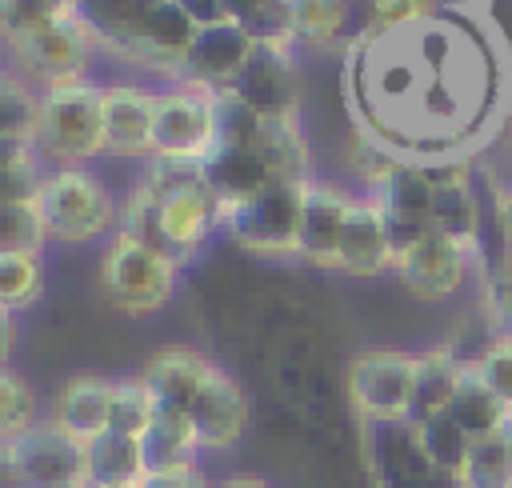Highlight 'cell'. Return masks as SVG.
Here are the masks:
<instances>
[{
  "label": "cell",
  "mask_w": 512,
  "mask_h": 488,
  "mask_svg": "<svg viewBox=\"0 0 512 488\" xmlns=\"http://www.w3.org/2000/svg\"><path fill=\"white\" fill-rule=\"evenodd\" d=\"M484 8L440 4L396 32H356L344 52V100L368 148L436 168L468 164L508 116L512 60Z\"/></svg>",
  "instance_id": "6da1fadb"
},
{
  "label": "cell",
  "mask_w": 512,
  "mask_h": 488,
  "mask_svg": "<svg viewBox=\"0 0 512 488\" xmlns=\"http://www.w3.org/2000/svg\"><path fill=\"white\" fill-rule=\"evenodd\" d=\"M216 228H224V204L204 184L200 164L172 160H152L116 220V232L156 248L172 264H188Z\"/></svg>",
  "instance_id": "7a4b0ae2"
},
{
  "label": "cell",
  "mask_w": 512,
  "mask_h": 488,
  "mask_svg": "<svg viewBox=\"0 0 512 488\" xmlns=\"http://www.w3.org/2000/svg\"><path fill=\"white\" fill-rule=\"evenodd\" d=\"M72 16L100 52L160 72L168 84L200 28L180 0H72Z\"/></svg>",
  "instance_id": "3957f363"
},
{
  "label": "cell",
  "mask_w": 512,
  "mask_h": 488,
  "mask_svg": "<svg viewBox=\"0 0 512 488\" xmlns=\"http://www.w3.org/2000/svg\"><path fill=\"white\" fill-rule=\"evenodd\" d=\"M32 148L56 168H80L92 156H104V84L64 80L40 88V120Z\"/></svg>",
  "instance_id": "277c9868"
},
{
  "label": "cell",
  "mask_w": 512,
  "mask_h": 488,
  "mask_svg": "<svg viewBox=\"0 0 512 488\" xmlns=\"http://www.w3.org/2000/svg\"><path fill=\"white\" fill-rule=\"evenodd\" d=\"M40 220L48 228V240H64V244H88L100 240L116 228L120 220V204L112 200L108 184L80 168H52L40 184L36 196Z\"/></svg>",
  "instance_id": "5b68a950"
},
{
  "label": "cell",
  "mask_w": 512,
  "mask_h": 488,
  "mask_svg": "<svg viewBox=\"0 0 512 488\" xmlns=\"http://www.w3.org/2000/svg\"><path fill=\"white\" fill-rule=\"evenodd\" d=\"M176 276H180V264H172L168 256H160L156 248L124 232H112V244L104 248V260H100V284L120 312L148 316L164 308L176 292Z\"/></svg>",
  "instance_id": "8992f818"
},
{
  "label": "cell",
  "mask_w": 512,
  "mask_h": 488,
  "mask_svg": "<svg viewBox=\"0 0 512 488\" xmlns=\"http://www.w3.org/2000/svg\"><path fill=\"white\" fill-rule=\"evenodd\" d=\"M312 180H276L252 200L236 204L224 212L228 236L260 256H296L300 240V212H304V192Z\"/></svg>",
  "instance_id": "52a82bcc"
},
{
  "label": "cell",
  "mask_w": 512,
  "mask_h": 488,
  "mask_svg": "<svg viewBox=\"0 0 512 488\" xmlns=\"http://www.w3.org/2000/svg\"><path fill=\"white\" fill-rule=\"evenodd\" d=\"M416 396V352L372 348L348 364V400L368 424H404Z\"/></svg>",
  "instance_id": "ba28073f"
},
{
  "label": "cell",
  "mask_w": 512,
  "mask_h": 488,
  "mask_svg": "<svg viewBox=\"0 0 512 488\" xmlns=\"http://www.w3.org/2000/svg\"><path fill=\"white\" fill-rule=\"evenodd\" d=\"M216 144L212 128V92L192 84H164L156 88V116H152V160L172 164H200Z\"/></svg>",
  "instance_id": "9c48e42d"
},
{
  "label": "cell",
  "mask_w": 512,
  "mask_h": 488,
  "mask_svg": "<svg viewBox=\"0 0 512 488\" xmlns=\"http://www.w3.org/2000/svg\"><path fill=\"white\" fill-rule=\"evenodd\" d=\"M4 48L16 60V72L24 80H40V88L64 84V80H84L92 68V56H96V44L76 16H60L48 28L20 36Z\"/></svg>",
  "instance_id": "30bf717a"
},
{
  "label": "cell",
  "mask_w": 512,
  "mask_h": 488,
  "mask_svg": "<svg viewBox=\"0 0 512 488\" xmlns=\"http://www.w3.org/2000/svg\"><path fill=\"white\" fill-rule=\"evenodd\" d=\"M8 456L28 488H88L84 480V444L72 440L52 420H36L28 432L4 440Z\"/></svg>",
  "instance_id": "8fae6325"
},
{
  "label": "cell",
  "mask_w": 512,
  "mask_h": 488,
  "mask_svg": "<svg viewBox=\"0 0 512 488\" xmlns=\"http://www.w3.org/2000/svg\"><path fill=\"white\" fill-rule=\"evenodd\" d=\"M260 40L232 24V20H216V24H200L196 40L176 72V84H192L204 92H224L236 84V76L248 68V60L256 56Z\"/></svg>",
  "instance_id": "7c38bea8"
},
{
  "label": "cell",
  "mask_w": 512,
  "mask_h": 488,
  "mask_svg": "<svg viewBox=\"0 0 512 488\" xmlns=\"http://www.w3.org/2000/svg\"><path fill=\"white\" fill-rule=\"evenodd\" d=\"M468 268H472V252H464L456 240L440 232H428L424 240H416L392 260V272L400 276V284L424 300L456 296L468 280Z\"/></svg>",
  "instance_id": "4fadbf2b"
},
{
  "label": "cell",
  "mask_w": 512,
  "mask_h": 488,
  "mask_svg": "<svg viewBox=\"0 0 512 488\" xmlns=\"http://www.w3.org/2000/svg\"><path fill=\"white\" fill-rule=\"evenodd\" d=\"M232 92L256 108L264 120H292L300 116V76H296V56L292 48L260 44L248 68L236 76Z\"/></svg>",
  "instance_id": "5bb4252c"
},
{
  "label": "cell",
  "mask_w": 512,
  "mask_h": 488,
  "mask_svg": "<svg viewBox=\"0 0 512 488\" xmlns=\"http://www.w3.org/2000/svg\"><path fill=\"white\" fill-rule=\"evenodd\" d=\"M188 420L196 428L200 452H224L248 428V396H244V388L220 364H212L200 396L188 408Z\"/></svg>",
  "instance_id": "9a60e30c"
},
{
  "label": "cell",
  "mask_w": 512,
  "mask_h": 488,
  "mask_svg": "<svg viewBox=\"0 0 512 488\" xmlns=\"http://www.w3.org/2000/svg\"><path fill=\"white\" fill-rule=\"evenodd\" d=\"M152 116H156V88L104 84V156L152 160Z\"/></svg>",
  "instance_id": "2e32d148"
},
{
  "label": "cell",
  "mask_w": 512,
  "mask_h": 488,
  "mask_svg": "<svg viewBox=\"0 0 512 488\" xmlns=\"http://www.w3.org/2000/svg\"><path fill=\"white\" fill-rule=\"evenodd\" d=\"M356 196H348L344 188L328 184V180H312L304 192V212H300V240H296V256L308 260L312 268H336V252H340V232L348 220Z\"/></svg>",
  "instance_id": "e0dca14e"
},
{
  "label": "cell",
  "mask_w": 512,
  "mask_h": 488,
  "mask_svg": "<svg viewBox=\"0 0 512 488\" xmlns=\"http://www.w3.org/2000/svg\"><path fill=\"white\" fill-rule=\"evenodd\" d=\"M432 180V228L476 256L480 248V200L468 180V164H436Z\"/></svg>",
  "instance_id": "ac0fdd59"
},
{
  "label": "cell",
  "mask_w": 512,
  "mask_h": 488,
  "mask_svg": "<svg viewBox=\"0 0 512 488\" xmlns=\"http://www.w3.org/2000/svg\"><path fill=\"white\" fill-rule=\"evenodd\" d=\"M392 236L384 224V212L372 196H356L340 232V252H336V272L344 276H380L392 268Z\"/></svg>",
  "instance_id": "d6986e66"
},
{
  "label": "cell",
  "mask_w": 512,
  "mask_h": 488,
  "mask_svg": "<svg viewBox=\"0 0 512 488\" xmlns=\"http://www.w3.org/2000/svg\"><path fill=\"white\" fill-rule=\"evenodd\" d=\"M200 176L216 192L224 212L244 204V200H252L268 184H276V172H272V164H268V156L260 148H212L200 160Z\"/></svg>",
  "instance_id": "ffe728a7"
},
{
  "label": "cell",
  "mask_w": 512,
  "mask_h": 488,
  "mask_svg": "<svg viewBox=\"0 0 512 488\" xmlns=\"http://www.w3.org/2000/svg\"><path fill=\"white\" fill-rule=\"evenodd\" d=\"M212 364H216V360H208V356H200V352H192V348H160V352L144 364L140 376H144V384H148L156 408H164V412H184V416H188V408H192V400L200 396V388H204Z\"/></svg>",
  "instance_id": "44dd1931"
},
{
  "label": "cell",
  "mask_w": 512,
  "mask_h": 488,
  "mask_svg": "<svg viewBox=\"0 0 512 488\" xmlns=\"http://www.w3.org/2000/svg\"><path fill=\"white\" fill-rule=\"evenodd\" d=\"M112 384L104 376H72L56 400H52V424L64 428L72 440L88 444L100 432H108V412H112Z\"/></svg>",
  "instance_id": "7402d4cb"
},
{
  "label": "cell",
  "mask_w": 512,
  "mask_h": 488,
  "mask_svg": "<svg viewBox=\"0 0 512 488\" xmlns=\"http://www.w3.org/2000/svg\"><path fill=\"white\" fill-rule=\"evenodd\" d=\"M84 480L88 488H144V444L124 432H100L84 444Z\"/></svg>",
  "instance_id": "603a6c76"
},
{
  "label": "cell",
  "mask_w": 512,
  "mask_h": 488,
  "mask_svg": "<svg viewBox=\"0 0 512 488\" xmlns=\"http://www.w3.org/2000/svg\"><path fill=\"white\" fill-rule=\"evenodd\" d=\"M464 364L468 360H460L448 344L416 352V396H412L408 424H420V420H432V416L448 412V404L456 396V384L464 376Z\"/></svg>",
  "instance_id": "cb8c5ba5"
},
{
  "label": "cell",
  "mask_w": 512,
  "mask_h": 488,
  "mask_svg": "<svg viewBox=\"0 0 512 488\" xmlns=\"http://www.w3.org/2000/svg\"><path fill=\"white\" fill-rule=\"evenodd\" d=\"M144 444V460H148V472H168V468H192L196 456H200V440H196V428L184 412H164L156 408V420L152 428L140 436Z\"/></svg>",
  "instance_id": "d4e9b609"
},
{
  "label": "cell",
  "mask_w": 512,
  "mask_h": 488,
  "mask_svg": "<svg viewBox=\"0 0 512 488\" xmlns=\"http://www.w3.org/2000/svg\"><path fill=\"white\" fill-rule=\"evenodd\" d=\"M456 488H512V420L472 440Z\"/></svg>",
  "instance_id": "484cf974"
},
{
  "label": "cell",
  "mask_w": 512,
  "mask_h": 488,
  "mask_svg": "<svg viewBox=\"0 0 512 488\" xmlns=\"http://www.w3.org/2000/svg\"><path fill=\"white\" fill-rule=\"evenodd\" d=\"M448 416L476 440V436H488V432H496V428H504L508 420H512V412L488 392V384L472 372V364H464V376H460V384H456V396H452V404H448Z\"/></svg>",
  "instance_id": "4316f807"
},
{
  "label": "cell",
  "mask_w": 512,
  "mask_h": 488,
  "mask_svg": "<svg viewBox=\"0 0 512 488\" xmlns=\"http://www.w3.org/2000/svg\"><path fill=\"white\" fill-rule=\"evenodd\" d=\"M412 432H416V444H420V456L444 476V480H452L456 484V476H460V468H464V460H468V448H472V436L448 416V412H440V416H432V420H420V424H412Z\"/></svg>",
  "instance_id": "83f0119b"
},
{
  "label": "cell",
  "mask_w": 512,
  "mask_h": 488,
  "mask_svg": "<svg viewBox=\"0 0 512 488\" xmlns=\"http://www.w3.org/2000/svg\"><path fill=\"white\" fill-rule=\"evenodd\" d=\"M224 20L248 28L260 44L296 48L292 40V0H220Z\"/></svg>",
  "instance_id": "f1b7e54d"
},
{
  "label": "cell",
  "mask_w": 512,
  "mask_h": 488,
  "mask_svg": "<svg viewBox=\"0 0 512 488\" xmlns=\"http://www.w3.org/2000/svg\"><path fill=\"white\" fill-rule=\"evenodd\" d=\"M36 120H40V88L24 80L16 68H0V140L32 144L36 140Z\"/></svg>",
  "instance_id": "f546056e"
},
{
  "label": "cell",
  "mask_w": 512,
  "mask_h": 488,
  "mask_svg": "<svg viewBox=\"0 0 512 488\" xmlns=\"http://www.w3.org/2000/svg\"><path fill=\"white\" fill-rule=\"evenodd\" d=\"M212 128H216L212 148H256L264 136V116L248 108L232 88H224L212 92Z\"/></svg>",
  "instance_id": "4dcf8cb0"
},
{
  "label": "cell",
  "mask_w": 512,
  "mask_h": 488,
  "mask_svg": "<svg viewBox=\"0 0 512 488\" xmlns=\"http://www.w3.org/2000/svg\"><path fill=\"white\" fill-rule=\"evenodd\" d=\"M352 0H292V40L308 48H328L344 20Z\"/></svg>",
  "instance_id": "1f68e13d"
},
{
  "label": "cell",
  "mask_w": 512,
  "mask_h": 488,
  "mask_svg": "<svg viewBox=\"0 0 512 488\" xmlns=\"http://www.w3.org/2000/svg\"><path fill=\"white\" fill-rule=\"evenodd\" d=\"M156 420V400L144 384V376H128L112 384V412H108V432H124V436H144Z\"/></svg>",
  "instance_id": "d6a6232c"
},
{
  "label": "cell",
  "mask_w": 512,
  "mask_h": 488,
  "mask_svg": "<svg viewBox=\"0 0 512 488\" xmlns=\"http://www.w3.org/2000/svg\"><path fill=\"white\" fill-rule=\"evenodd\" d=\"M44 288V268L40 256L32 252H0V308L12 316L28 308Z\"/></svg>",
  "instance_id": "836d02e7"
},
{
  "label": "cell",
  "mask_w": 512,
  "mask_h": 488,
  "mask_svg": "<svg viewBox=\"0 0 512 488\" xmlns=\"http://www.w3.org/2000/svg\"><path fill=\"white\" fill-rule=\"evenodd\" d=\"M48 228L40 220L36 200H0V252H32L40 256Z\"/></svg>",
  "instance_id": "e575fe53"
},
{
  "label": "cell",
  "mask_w": 512,
  "mask_h": 488,
  "mask_svg": "<svg viewBox=\"0 0 512 488\" xmlns=\"http://www.w3.org/2000/svg\"><path fill=\"white\" fill-rule=\"evenodd\" d=\"M60 16H72V0H0V36L4 44H12Z\"/></svg>",
  "instance_id": "d590c367"
},
{
  "label": "cell",
  "mask_w": 512,
  "mask_h": 488,
  "mask_svg": "<svg viewBox=\"0 0 512 488\" xmlns=\"http://www.w3.org/2000/svg\"><path fill=\"white\" fill-rule=\"evenodd\" d=\"M40 420V400L32 384L8 368H0V440H12L28 432Z\"/></svg>",
  "instance_id": "8d00e7d4"
},
{
  "label": "cell",
  "mask_w": 512,
  "mask_h": 488,
  "mask_svg": "<svg viewBox=\"0 0 512 488\" xmlns=\"http://www.w3.org/2000/svg\"><path fill=\"white\" fill-rule=\"evenodd\" d=\"M468 364H472V372L488 384V392L512 412V336H508V332L492 336V340L484 344V352H480L476 360H468Z\"/></svg>",
  "instance_id": "74e56055"
},
{
  "label": "cell",
  "mask_w": 512,
  "mask_h": 488,
  "mask_svg": "<svg viewBox=\"0 0 512 488\" xmlns=\"http://www.w3.org/2000/svg\"><path fill=\"white\" fill-rule=\"evenodd\" d=\"M440 0H364V32H396L432 16Z\"/></svg>",
  "instance_id": "f35d334b"
},
{
  "label": "cell",
  "mask_w": 512,
  "mask_h": 488,
  "mask_svg": "<svg viewBox=\"0 0 512 488\" xmlns=\"http://www.w3.org/2000/svg\"><path fill=\"white\" fill-rule=\"evenodd\" d=\"M144 488H216V484H208V480H204V472H200V464H192V468H168V472H148Z\"/></svg>",
  "instance_id": "ab89813d"
},
{
  "label": "cell",
  "mask_w": 512,
  "mask_h": 488,
  "mask_svg": "<svg viewBox=\"0 0 512 488\" xmlns=\"http://www.w3.org/2000/svg\"><path fill=\"white\" fill-rule=\"evenodd\" d=\"M180 4L192 12V20H196V24H216V20H224L220 0H180Z\"/></svg>",
  "instance_id": "60d3db41"
},
{
  "label": "cell",
  "mask_w": 512,
  "mask_h": 488,
  "mask_svg": "<svg viewBox=\"0 0 512 488\" xmlns=\"http://www.w3.org/2000/svg\"><path fill=\"white\" fill-rule=\"evenodd\" d=\"M12 344H16V324H12V312L0 308V368H8V360H12Z\"/></svg>",
  "instance_id": "b9f144b4"
},
{
  "label": "cell",
  "mask_w": 512,
  "mask_h": 488,
  "mask_svg": "<svg viewBox=\"0 0 512 488\" xmlns=\"http://www.w3.org/2000/svg\"><path fill=\"white\" fill-rule=\"evenodd\" d=\"M496 216H500V232H504V244H512V188H504L496 196Z\"/></svg>",
  "instance_id": "7bdbcfd3"
},
{
  "label": "cell",
  "mask_w": 512,
  "mask_h": 488,
  "mask_svg": "<svg viewBox=\"0 0 512 488\" xmlns=\"http://www.w3.org/2000/svg\"><path fill=\"white\" fill-rule=\"evenodd\" d=\"M28 148H32V144H16V140H0V172H4V168H12V164H16V160H20L24 152H28Z\"/></svg>",
  "instance_id": "ee69618b"
},
{
  "label": "cell",
  "mask_w": 512,
  "mask_h": 488,
  "mask_svg": "<svg viewBox=\"0 0 512 488\" xmlns=\"http://www.w3.org/2000/svg\"><path fill=\"white\" fill-rule=\"evenodd\" d=\"M216 488H272V484H264L260 476H228V480L216 484Z\"/></svg>",
  "instance_id": "f6af8a7d"
},
{
  "label": "cell",
  "mask_w": 512,
  "mask_h": 488,
  "mask_svg": "<svg viewBox=\"0 0 512 488\" xmlns=\"http://www.w3.org/2000/svg\"><path fill=\"white\" fill-rule=\"evenodd\" d=\"M500 316H504V332L512 336V288L500 284Z\"/></svg>",
  "instance_id": "bcb514c9"
},
{
  "label": "cell",
  "mask_w": 512,
  "mask_h": 488,
  "mask_svg": "<svg viewBox=\"0 0 512 488\" xmlns=\"http://www.w3.org/2000/svg\"><path fill=\"white\" fill-rule=\"evenodd\" d=\"M500 284L512 288V244H504V256H500Z\"/></svg>",
  "instance_id": "7dc6e473"
},
{
  "label": "cell",
  "mask_w": 512,
  "mask_h": 488,
  "mask_svg": "<svg viewBox=\"0 0 512 488\" xmlns=\"http://www.w3.org/2000/svg\"><path fill=\"white\" fill-rule=\"evenodd\" d=\"M504 140H508V148H512V104H508V116H504Z\"/></svg>",
  "instance_id": "c3c4849f"
},
{
  "label": "cell",
  "mask_w": 512,
  "mask_h": 488,
  "mask_svg": "<svg viewBox=\"0 0 512 488\" xmlns=\"http://www.w3.org/2000/svg\"><path fill=\"white\" fill-rule=\"evenodd\" d=\"M0 52H4V36H0Z\"/></svg>",
  "instance_id": "681fc988"
},
{
  "label": "cell",
  "mask_w": 512,
  "mask_h": 488,
  "mask_svg": "<svg viewBox=\"0 0 512 488\" xmlns=\"http://www.w3.org/2000/svg\"><path fill=\"white\" fill-rule=\"evenodd\" d=\"M20 488H28V484H20Z\"/></svg>",
  "instance_id": "f907efd6"
}]
</instances>
